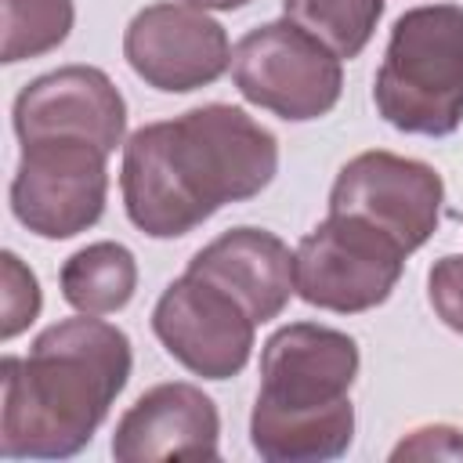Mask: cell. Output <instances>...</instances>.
Returning <instances> with one entry per match:
<instances>
[{"mask_svg":"<svg viewBox=\"0 0 463 463\" xmlns=\"http://www.w3.org/2000/svg\"><path fill=\"white\" fill-rule=\"evenodd\" d=\"M279 170V141L235 105H199L148 123L123 145V206L137 232L177 239L224 203L260 195Z\"/></svg>","mask_w":463,"mask_h":463,"instance_id":"6da1fadb","label":"cell"},{"mask_svg":"<svg viewBox=\"0 0 463 463\" xmlns=\"http://www.w3.org/2000/svg\"><path fill=\"white\" fill-rule=\"evenodd\" d=\"M130 340L98 315L47 326L25 358L0 362V452L7 459L76 456L130 380Z\"/></svg>","mask_w":463,"mask_h":463,"instance_id":"7a4b0ae2","label":"cell"},{"mask_svg":"<svg viewBox=\"0 0 463 463\" xmlns=\"http://www.w3.org/2000/svg\"><path fill=\"white\" fill-rule=\"evenodd\" d=\"M373 101L405 134L445 137L463 123V7L427 4L394 22Z\"/></svg>","mask_w":463,"mask_h":463,"instance_id":"3957f363","label":"cell"},{"mask_svg":"<svg viewBox=\"0 0 463 463\" xmlns=\"http://www.w3.org/2000/svg\"><path fill=\"white\" fill-rule=\"evenodd\" d=\"M232 76L250 105L289 123L326 116L344 90L340 58L289 18L250 29L232 51Z\"/></svg>","mask_w":463,"mask_h":463,"instance_id":"277c9868","label":"cell"},{"mask_svg":"<svg viewBox=\"0 0 463 463\" xmlns=\"http://www.w3.org/2000/svg\"><path fill=\"white\" fill-rule=\"evenodd\" d=\"M405 257L409 253L369 221L329 213L300 239L293 253L297 293L304 304L322 311H369L391 297Z\"/></svg>","mask_w":463,"mask_h":463,"instance_id":"5b68a950","label":"cell"},{"mask_svg":"<svg viewBox=\"0 0 463 463\" xmlns=\"http://www.w3.org/2000/svg\"><path fill=\"white\" fill-rule=\"evenodd\" d=\"M109 152L80 137L25 141L11 177V213L40 239H72L98 224L109 195Z\"/></svg>","mask_w":463,"mask_h":463,"instance_id":"8992f818","label":"cell"},{"mask_svg":"<svg viewBox=\"0 0 463 463\" xmlns=\"http://www.w3.org/2000/svg\"><path fill=\"white\" fill-rule=\"evenodd\" d=\"M441 203L445 184L430 163L376 148L347 159L329 188V213L369 221L405 253L420 250L434 235Z\"/></svg>","mask_w":463,"mask_h":463,"instance_id":"52a82bcc","label":"cell"},{"mask_svg":"<svg viewBox=\"0 0 463 463\" xmlns=\"http://www.w3.org/2000/svg\"><path fill=\"white\" fill-rule=\"evenodd\" d=\"M253 326L235 297L188 271L163 289L152 311V329L170 358L206 380L242 373L253 351Z\"/></svg>","mask_w":463,"mask_h":463,"instance_id":"ba28073f","label":"cell"},{"mask_svg":"<svg viewBox=\"0 0 463 463\" xmlns=\"http://www.w3.org/2000/svg\"><path fill=\"white\" fill-rule=\"evenodd\" d=\"M123 58L137 80L166 94H188L221 80L232 43L221 22L192 4H152L123 33Z\"/></svg>","mask_w":463,"mask_h":463,"instance_id":"9c48e42d","label":"cell"},{"mask_svg":"<svg viewBox=\"0 0 463 463\" xmlns=\"http://www.w3.org/2000/svg\"><path fill=\"white\" fill-rule=\"evenodd\" d=\"M358 376V344L329 326L289 322L260 351L257 405L275 412H318L347 402Z\"/></svg>","mask_w":463,"mask_h":463,"instance_id":"30bf717a","label":"cell"},{"mask_svg":"<svg viewBox=\"0 0 463 463\" xmlns=\"http://www.w3.org/2000/svg\"><path fill=\"white\" fill-rule=\"evenodd\" d=\"M127 130V101L116 83L94 65H65L36 76L14 98L18 141L80 137L116 152Z\"/></svg>","mask_w":463,"mask_h":463,"instance_id":"8fae6325","label":"cell"},{"mask_svg":"<svg viewBox=\"0 0 463 463\" xmlns=\"http://www.w3.org/2000/svg\"><path fill=\"white\" fill-rule=\"evenodd\" d=\"M217 405L195 383H156L119 416L112 456L119 463L217 459Z\"/></svg>","mask_w":463,"mask_h":463,"instance_id":"7c38bea8","label":"cell"},{"mask_svg":"<svg viewBox=\"0 0 463 463\" xmlns=\"http://www.w3.org/2000/svg\"><path fill=\"white\" fill-rule=\"evenodd\" d=\"M188 275L235 297L257 326L279 318L297 293V260L289 246L264 228H232L217 235L188 260Z\"/></svg>","mask_w":463,"mask_h":463,"instance_id":"4fadbf2b","label":"cell"},{"mask_svg":"<svg viewBox=\"0 0 463 463\" xmlns=\"http://www.w3.org/2000/svg\"><path fill=\"white\" fill-rule=\"evenodd\" d=\"M354 438L351 398L318 412H275L253 402L250 441L268 463H322L347 452Z\"/></svg>","mask_w":463,"mask_h":463,"instance_id":"5bb4252c","label":"cell"},{"mask_svg":"<svg viewBox=\"0 0 463 463\" xmlns=\"http://www.w3.org/2000/svg\"><path fill=\"white\" fill-rule=\"evenodd\" d=\"M58 282L65 304L80 315H112L137 289V260L119 242H90L61 264Z\"/></svg>","mask_w":463,"mask_h":463,"instance_id":"9a60e30c","label":"cell"},{"mask_svg":"<svg viewBox=\"0 0 463 463\" xmlns=\"http://www.w3.org/2000/svg\"><path fill=\"white\" fill-rule=\"evenodd\" d=\"M282 11L336 58H358L373 40L383 0H282Z\"/></svg>","mask_w":463,"mask_h":463,"instance_id":"2e32d148","label":"cell"},{"mask_svg":"<svg viewBox=\"0 0 463 463\" xmlns=\"http://www.w3.org/2000/svg\"><path fill=\"white\" fill-rule=\"evenodd\" d=\"M72 18H76L72 0H4L0 58L14 65L61 47L72 29Z\"/></svg>","mask_w":463,"mask_h":463,"instance_id":"e0dca14e","label":"cell"},{"mask_svg":"<svg viewBox=\"0 0 463 463\" xmlns=\"http://www.w3.org/2000/svg\"><path fill=\"white\" fill-rule=\"evenodd\" d=\"M0 336L14 340L22 329H29L40 315V282L36 275L18 260V253L4 250L0 257Z\"/></svg>","mask_w":463,"mask_h":463,"instance_id":"ac0fdd59","label":"cell"},{"mask_svg":"<svg viewBox=\"0 0 463 463\" xmlns=\"http://www.w3.org/2000/svg\"><path fill=\"white\" fill-rule=\"evenodd\" d=\"M427 300L449 329L463 333V253L434 260V268L427 271Z\"/></svg>","mask_w":463,"mask_h":463,"instance_id":"d6986e66","label":"cell"},{"mask_svg":"<svg viewBox=\"0 0 463 463\" xmlns=\"http://www.w3.org/2000/svg\"><path fill=\"white\" fill-rule=\"evenodd\" d=\"M391 459H463V430L449 427V423H430V427H416L409 430V438H402L391 449Z\"/></svg>","mask_w":463,"mask_h":463,"instance_id":"ffe728a7","label":"cell"},{"mask_svg":"<svg viewBox=\"0 0 463 463\" xmlns=\"http://www.w3.org/2000/svg\"><path fill=\"white\" fill-rule=\"evenodd\" d=\"M181 4H192L199 11H235V7H246L250 0H181Z\"/></svg>","mask_w":463,"mask_h":463,"instance_id":"44dd1931","label":"cell"}]
</instances>
